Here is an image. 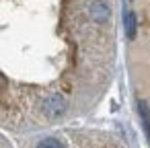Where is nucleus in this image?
Listing matches in <instances>:
<instances>
[{
    "instance_id": "1",
    "label": "nucleus",
    "mask_w": 150,
    "mask_h": 148,
    "mask_svg": "<svg viewBox=\"0 0 150 148\" xmlns=\"http://www.w3.org/2000/svg\"><path fill=\"white\" fill-rule=\"evenodd\" d=\"M41 107H43V113H45L47 117L58 119V117H62V115L66 113L68 103H66V99H64L62 95H50V97L43 99Z\"/></svg>"
},
{
    "instance_id": "2",
    "label": "nucleus",
    "mask_w": 150,
    "mask_h": 148,
    "mask_svg": "<svg viewBox=\"0 0 150 148\" xmlns=\"http://www.w3.org/2000/svg\"><path fill=\"white\" fill-rule=\"evenodd\" d=\"M88 13H91V19H93L95 23H107L109 17H111V8H109L105 2H101V0H95V2H91Z\"/></svg>"
},
{
    "instance_id": "3",
    "label": "nucleus",
    "mask_w": 150,
    "mask_h": 148,
    "mask_svg": "<svg viewBox=\"0 0 150 148\" xmlns=\"http://www.w3.org/2000/svg\"><path fill=\"white\" fill-rule=\"evenodd\" d=\"M123 27H125V35L127 39H134L138 33V23H136V15L134 13H123Z\"/></svg>"
},
{
    "instance_id": "4",
    "label": "nucleus",
    "mask_w": 150,
    "mask_h": 148,
    "mask_svg": "<svg viewBox=\"0 0 150 148\" xmlns=\"http://www.w3.org/2000/svg\"><path fill=\"white\" fill-rule=\"evenodd\" d=\"M138 111H140V117H142V125H144V132H146V138L150 142V107L146 101H138Z\"/></svg>"
},
{
    "instance_id": "5",
    "label": "nucleus",
    "mask_w": 150,
    "mask_h": 148,
    "mask_svg": "<svg viewBox=\"0 0 150 148\" xmlns=\"http://www.w3.org/2000/svg\"><path fill=\"white\" fill-rule=\"evenodd\" d=\"M37 148H64V144L60 140H56V138H45V140H41L37 144Z\"/></svg>"
}]
</instances>
